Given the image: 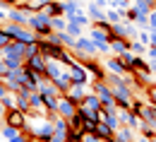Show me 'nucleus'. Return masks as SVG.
<instances>
[{"label":"nucleus","instance_id":"3c124183","mask_svg":"<svg viewBox=\"0 0 156 142\" xmlns=\"http://www.w3.org/2000/svg\"><path fill=\"white\" fill-rule=\"evenodd\" d=\"M2 20H7V12H5L2 7H0V22H2Z\"/></svg>","mask_w":156,"mask_h":142},{"label":"nucleus","instance_id":"f3484780","mask_svg":"<svg viewBox=\"0 0 156 142\" xmlns=\"http://www.w3.org/2000/svg\"><path fill=\"white\" fill-rule=\"evenodd\" d=\"M106 67H108L111 72H115V75H125V72H130V70L125 67V63L120 60L118 56H111V58H108V63H106Z\"/></svg>","mask_w":156,"mask_h":142},{"label":"nucleus","instance_id":"603ef678","mask_svg":"<svg viewBox=\"0 0 156 142\" xmlns=\"http://www.w3.org/2000/svg\"><path fill=\"white\" fill-rule=\"evenodd\" d=\"M149 67H151V72H156V60L151 63V65H149Z\"/></svg>","mask_w":156,"mask_h":142},{"label":"nucleus","instance_id":"72a5a7b5","mask_svg":"<svg viewBox=\"0 0 156 142\" xmlns=\"http://www.w3.org/2000/svg\"><path fill=\"white\" fill-rule=\"evenodd\" d=\"M82 29H84V27H79V24H75V22H67V29H65V31H67L70 36H75V39H77L79 34H82Z\"/></svg>","mask_w":156,"mask_h":142},{"label":"nucleus","instance_id":"49530a36","mask_svg":"<svg viewBox=\"0 0 156 142\" xmlns=\"http://www.w3.org/2000/svg\"><path fill=\"white\" fill-rule=\"evenodd\" d=\"M135 142H151V140H149L147 135H142V133H139V135H137V137H135Z\"/></svg>","mask_w":156,"mask_h":142},{"label":"nucleus","instance_id":"8fccbe9b","mask_svg":"<svg viewBox=\"0 0 156 142\" xmlns=\"http://www.w3.org/2000/svg\"><path fill=\"white\" fill-rule=\"evenodd\" d=\"M51 142H67V137H55V135H53V137H51Z\"/></svg>","mask_w":156,"mask_h":142},{"label":"nucleus","instance_id":"423d86ee","mask_svg":"<svg viewBox=\"0 0 156 142\" xmlns=\"http://www.w3.org/2000/svg\"><path fill=\"white\" fill-rule=\"evenodd\" d=\"M5 123H7V125H12V128L24 130V128H27V113L20 111L17 106H12V108H7V111H5Z\"/></svg>","mask_w":156,"mask_h":142},{"label":"nucleus","instance_id":"9d476101","mask_svg":"<svg viewBox=\"0 0 156 142\" xmlns=\"http://www.w3.org/2000/svg\"><path fill=\"white\" fill-rule=\"evenodd\" d=\"M70 80H72V84H87V80H89V72H87V67L82 65V63H75V65H70Z\"/></svg>","mask_w":156,"mask_h":142},{"label":"nucleus","instance_id":"6e6d98bb","mask_svg":"<svg viewBox=\"0 0 156 142\" xmlns=\"http://www.w3.org/2000/svg\"><path fill=\"white\" fill-rule=\"evenodd\" d=\"M151 142H156V137H151Z\"/></svg>","mask_w":156,"mask_h":142},{"label":"nucleus","instance_id":"ea45409f","mask_svg":"<svg viewBox=\"0 0 156 142\" xmlns=\"http://www.w3.org/2000/svg\"><path fill=\"white\" fill-rule=\"evenodd\" d=\"M82 142H101V137H98L96 133H84V135H82Z\"/></svg>","mask_w":156,"mask_h":142},{"label":"nucleus","instance_id":"4d7b16f0","mask_svg":"<svg viewBox=\"0 0 156 142\" xmlns=\"http://www.w3.org/2000/svg\"><path fill=\"white\" fill-rule=\"evenodd\" d=\"M60 2H67V0H60Z\"/></svg>","mask_w":156,"mask_h":142},{"label":"nucleus","instance_id":"e433bc0d","mask_svg":"<svg viewBox=\"0 0 156 142\" xmlns=\"http://www.w3.org/2000/svg\"><path fill=\"white\" fill-rule=\"evenodd\" d=\"M108 5H111V7H115V10H127V7L132 5V0H111Z\"/></svg>","mask_w":156,"mask_h":142},{"label":"nucleus","instance_id":"412c9836","mask_svg":"<svg viewBox=\"0 0 156 142\" xmlns=\"http://www.w3.org/2000/svg\"><path fill=\"white\" fill-rule=\"evenodd\" d=\"M67 70H70V67H67ZM53 84H55V87L60 89V94H65V92H67V89L72 87V80H70V72H62V75H58V77L53 80Z\"/></svg>","mask_w":156,"mask_h":142},{"label":"nucleus","instance_id":"13d9d810","mask_svg":"<svg viewBox=\"0 0 156 142\" xmlns=\"http://www.w3.org/2000/svg\"><path fill=\"white\" fill-rule=\"evenodd\" d=\"M108 2H111V0H108Z\"/></svg>","mask_w":156,"mask_h":142},{"label":"nucleus","instance_id":"bb28decb","mask_svg":"<svg viewBox=\"0 0 156 142\" xmlns=\"http://www.w3.org/2000/svg\"><path fill=\"white\" fill-rule=\"evenodd\" d=\"M118 58H120V60L125 63V67H127V70H130V67H132V65H135V60H137V53H132V51H125V53H120V56H118Z\"/></svg>","mask_w":156,"mask_h":142},{"label":"nucleus","instance_id":"393cba45","mask_svg":"<svg viewBox=\"0 0 156 142\" xmlns=\"http://www.w3.org/2000/svg\"><path fill=\"white\" fill-rule=\"evenodd\" d=\"M89 39L94 41V43H103V41H108V34H106V31H101L98 27H91V31H89Z\"/></svg>","mask_w":156,"mask_h":142},{"label":"nucleus","instance_id":"a211bd4d","mask_svg":"<svg viewBox=\"0 0 156 142\" xmlns=\"http://www.w3.org/2000/svg\"><path fill=\"white\" fill-rule=\"evenodd\" d=\"M87 15H89L91 24H94V22H101V20H106V12H103V7H101L98 2H91V5L87 7Z\"/></svg>","mask_w":156,"mask_h":142},{"label":"nucleus","instance_id":"1a4fd4ad","mask_svg":"<svg viewBox=\"0 0 156 142\" xmlns=\"http://www.w3.org/2000/svg\"><path fill=\"white\" fill-rule=\"evenodd\" d=\"M34 10H29L27 5L24 7H12L10 12H7V20L15 22V24H22V27H29V15H31Z\"/></svg>","mask_w":156,"mask_h":142},{"label":"nucleus","instance_id":"4468645a","mask_svg":"<svg viewBox=\"0 0 156 142\" xmlns=\"http://www.w3.org/2000/svg\"><path fill=\"white\" fill-rule=\"evenodd\" d=\"M29 104H31V116L48 113V111H46V104H43V96H41L39 89H34V92H31V96H29Z\"/></svg>","mask_w":156,"mask_h":142},{"label":"nucleus","instance_id":"c9c22d12","mask_svg":"<svg viewBox=\"0 0 156 142\" xmlns=\"http://www.w3.org/2000/svg\"><path fill=\"white\" fill-rule=\"evenodd\" d=\"M12 72V67H10V63L5 60V58H0V80H5L7 75Z\"/></svg>","mask_w":156,"mask_h":142},{"label":"nucleus","instance_id":"0eeeda50","mask_svg":"<svg viewBox=\"0 0 156 142\" xmlns=\"http://www.w3.org/2000/svg\"><path fill=\"white\" fill-rule=\"evenodd\" d=\"M79 104H75L67 94H60L58 96V116H62V118H72L75 113H77Z\"/></svg>","mask_w":156,"mask_h":142},{"label":"nucleus","instance_id":"f704fd0d","mask_svg":"<svg viewBox=\"0 0 156 142\" xmlns=\"http://www.w3.org/2000/svg\"><path fill=\"white\" fill-rule=\"evenodd\" d=\"M130 51L137 53V56H142V53H147V46H144L142 41H130Z\"/></svg>","mask_w":156,"mask_h":142},{"label":"nucleus","instance_id":"39448f33","mask_svg":"<svg viewBox=\"0 0 156 142\" xmlns=\"http://www.w3.org/2000/svg\"><path fill=\"white\" fill-rule=\"evenodd\" d=\"M62 51H65V46L53 43V41H48V39H39V53L43 58H55V60H60V53Z\"/></svg>","mask_w":156,"mask_h":142},{"label":"nucleus","instance_id":"864d4df0","mask_svg":"<svg viewBox=\"0 0 156 142\" xmlns=\"http://www.w3.org/2000/svg\"><path fill=\"white\" fill-rule=\"evenodd\" d=\"M101 142H113V137H108V140H101Z\"/></svg>","mask_w":156,"mask_h":142},{"label":"nucleus","instance_id":"aec40b11","mask_svg":"<svg viewBox=\"0 0 156 142\" xmlns=\"http://www.w3.org/2000/svg\"><path fill=\"white\" fill-rule=\"evenodd\" d=\"M94 133H96L101 140H108V137H113V135H115V130H113L106 121H96V130H94Z\"/></svg>","mask_w":156,"mask_h":142},{"label":"nucleus","instance_id":"4be33fe9","mask_svg":"<svg viewBox=\"0 0 156 142\" xmlns=\"http://www.w3.org/2000/svg\"><path fill=\"white\" fill-rule=\"evenodd\" d=\"M43 12H46L48 17H60V15H65V10H62V2H60V0H51V2L43 7Z\"/></svg>","mask_w":156,"mask_h":142},{"label":"nucleus","instance_id":"ddd939ff","mask_svg":"<svg viewBox=\"0 0 156 142\" xmlns=\"http://www.w3.org/2000/svg\"><path fill=\"white\" fill-rule=\"evenodd\" d=\"M46 63H48V58H43L41 53H36V56H29L27 58V67H31L34 72H39V75H46Z\"/></svg>","mask_w":156,"mask_h":142},{"label":"nucleus","instance_id":"58836bf2","mask_svg":"<svg viewBox=\"0 0 156 142\" xmlns=\"http://www.w3.org/2000/svg\"><path fill=\"white\" fill-rule=\"evenodd\" d=\"M36 53H39V41L27 43V58H29V56H36Z\"/></svg>","mask_w":156,"mask_h":142},{"label":"nucleus","instance_id":"dca6fc26","mask_svg":"<svg viewBox=\"0 0 156 142\" xmlns=\"http://www.w3.org/2000/svg\"><path fill=\"white\" fill-rule=\"evenodd\" d=\"M125 51H130V39H111V53L113 56H120V53H125Z\"/></svg>","mask_w":156,"mask_h":142},{"label":"nucleus","instance_id":"6e6552de","mask_svg":"<svg viewBox=\"0 0 156 142\" xmlns=\"http://www.w3.org/2000/svg\"><path fill=\"white\" fill-rule=\"evenodd\" d=\"M132 111H137V113H139V118H142L144 123L156 125V106H154V104H139V101H135Z\"/></svg>","mask_w":156,"mask_h":142},{"label":"nucleus","instance_id":"37998d69","mask_svg":"<svg viewBox=\"0 0 156 142\" xmlns=\"http://www.w3.org/2000/svg\"><path fill=\"white\" fill-rule=\"evenodd\" d=\"M149 34H151V31H139V34H137V39L142 41L144 46H149Z\"/></svg>","mask_w":156,"mask_h":142},{"label":"nucleus","instance_id":"c756f323","mask_svg":"<svg viewBox=\"0 0 156 142\" xmlns=\"http://www.w3.org/2000/svg\"><path fill=\"white\" fill-rule=\"evenodd\" d=\"M67 123H70V128H75V130H84V128H82V125H84V116H82L79 111L72 118H67Z\"/></svg>","mask_w":156,"mask_h":142},{"label":"nucleus","instance_id":"c85d7f7f","mask_svg":"<svg viewBox=\"0 0 156 142\" xmlns=\"http://www.w3.org/2000/svg\"><path fill=\"white\" fill-rule=\"evenodd\" d=\"M139 133H142V135H147V137L151 140V137H156V125H151V123H144V121H142V125H139Z\"/></svg>","mask_w":156,"mask_h":142},{"label":"nucleus","instance_id":"f8f14e48","mask_svg":"<svg viewBox=\"0 0 156 142\" xmlns=\"http://www.w3.org/2000/svg\"><path fill=\"white\" fill-rule=\"evenodd\" d=\"M82 65L87 67V72H89V75H94V82H96V80H106V77H108V75H106V70H103V65H101V63H96L94 58L84 60Z\"/></svg>","mask_w":156,"mask_h":142},{"label":"nucleus","instance_id":"f257e3e1","mask_svg":"<svg viewBox=\"0 0 156 142\" xmlns=\"http://www.w3.org/2000/svg\"><path fill=\"white\" fill-rule=\"evenodd\" d=\"M5 34H10V39L22 41V43H31V41H39V34L31 29V27H22V24H15V22H7L0 27Z\"/></svg>","mask_w":156,"mask_h":142},{"label":"nucleus","instance_id":"6ab92c4d","mask_svg":"<svg viewBox=\"0 0 156 142\" xmlns=\"http://www.w3.org/2000/svg\"><path fill=\"white\" fill-rule=\"evenodd\" d=\"M65 94H67V96H70L75 104H79L82 99H84V94H87V87H84V84H72V87H70Z\"/></svg>","mask_w":156,"mask_h":142},{"label":"nucleus","instance_id":"4c0bfd02","mask_svg":"<svg viewBox=\"0 0 156 142\" xmlns=\"http://www.w3.org/2000/svg\"><path fill=\"white\" fill-rule=\"evenodd\" d=\"M82 128H84V133H94V130H96V121H94V118H84V125H82Z\"/></svg>","mask_w":156,"mask_h":142},{"label":"nucleus","instance_id":"20e7f679","mask_svg":"<svg viewBox=\"0 0 156 142\" xmlns=\"http://www.w3.org/2000/svg\"><path fill=\"white\" fill-rule=\"evenodd\" d=\"M94 92H96L98 99H101V106H118L115 94H113L111 84H108L106 80H96V82H94Z\"/></svg>","mask_w":156,"mask_h":142},{"label":"nucleus","instance_id":"09e8293b","mask_svg":"<svg viewBox=\"0 0 156 142\" xmlns=\"http://www.w3.org/2000/svg\"><path fill=\"white\" fill-rule=\"evenodd\" d=\"M149 46H156V31H151V34H149Z\"/></svg>","mask_w":156,"mask_h":142},{"label":"nucleus","instance_id":"a18cd8bd","mask_svg":"<svg viewBox=\"0 0 156 142\" xmlns=\"http://www.w3.org/2000/svg\"><path fill=\"white\" fill-rule=\"evenodd\" d=\"M147 53H149V58H151V60H156V46H149V48H147Z\"/></svg>","mask_w":156,"mask_h":142},{"label":"nucleus","instance_id":"7ed1b4c3","mask_svg":"<svg viewBox=\"0 0 156 142\" xmlns=\"http://www.w3.org/2000/svg\"><path fill=\"white\" fill-rule=\"evenodd\" d=\"M96 53H98V51H96V43L89 39V36H77V41H75V56H77L79 63L94 58Z\"/></svg>","mask_w":156,"mask_h":142},{"label":"nucleus","instance_id":"473e14b6","mask_svg":"<svg viewBox=\"0 0 156 142\" xmlns=\"http://www.w3.org/2000/svg\"><path fill=\"white\" fill-rule=\"evenodd\" d=\"M82 135H84V130L70 128V130H67V142H82Z\"/></svg>","mask_w":156,"mask_h":142},{"label":"nucleus","instance_id":"2f4dec72","mask_svg":"<svg viewBox=\"0 0 156 142\" xmlns=\"http://www.w3.org/2000/svg\"><path fill=\"white\" fill-rule=\"evenodd\" d=\"M48 2H51V0H27V7L36 12V10H43V7L48 5Z\"/></svg>","mask_w":156,"mask_h":142},{"label":"nucleus","instance_id":"9b49d317","mask_svg":"<svg viewBox=\"0 0 156 142\" xmlns=\"http://www.w3.org/2000/svg\"><path fill=\"white\" fill-rule=\"evenodd\" d=\"M79 108H84V111H101L103 106H101V99H98L96 92H87L84 99L79 101Z\"/></svg>","mask_w":156,"mask_h":142},{"label":"nucleus","instance_id":"f03ea898","mask_svg":"<svg viewBox=\"0 0 156 142\" xmlns=\"http://www.w3.org/2000/svg\"><path fill=\"white\" fill-rule=\"evenodd\" d=\"M29 27L39 34V39H46V36L53 31V27H51V17H48L43 10H36V12L29 15Z\"/></svg>","mask_w":156,"mask_h":142},{"label":"nucleus","instance_id":"7c9ffc66","mask_svg":"<svg viewBox=\"0 0 156 142\" xmlns=\"http://www.w3.org/2000/svg\"><path fill=\"white\" fill-rule=\"evenodd\" d=\"M62 10H65V15H72V12L82 10V5H79L77 0H67V2H62Z\"/></svg>","mask_w":156,"mask_h":142},{"label":"nucleus","instance_id":"5701e85b","mask_svg":"<svg viewBox=\"0 0 156 142\" xmlns=\"http://www.w3.org/2000/svg\"><path fill=\"white\" fill-rule=\"evenodd\" d=\"M65 20L67 22H75V24H79V27H87L89 24V15H84V10H77V12H72V15H65Z\"/></svg>","mask_w":156,"mask_h":142},{"label":"nucleus","instance_id":"b1692460","mask_svg":"<svg viewBox=\"0 0 156 142\" xmlns=\"http://www.w3.org/2000/svg\"><path fill=\"white\" fill-rule=\"evenodd\" d=\"M106 20L111 22V24H118V22L125 20V10H115V7H111L108 12H106Z\"/></svg>","mask_w":156,"mask_h":142},{"label":"nucleus","instance_id":"79ce46f5","mask_svg":"<svg viewBox=\"0 0 156 142\" xmlns=\"http://www.w3.org/2000/svg\"><path fill=\"white\" fill-rule=\"evenodd\" d=\"M7 94H10V89H7V84H5V80H0V101H2V99H5Z\"/></svg>","mask_w":156,"mask_h":142},{"label":"nucleus","instance_id":"cd10ccee","mask_svg":"<svg viewBox=\"0 0 156 142\" xmlns=\"http://www.w3.org/2000/svg\"><path fill=\"white\" fill-rule=\"evenodd\" d=\"M0 133H2V137H5V140L12 142L15 137H17V135H20V128H12V125H7V123H5V128H2Z\"/></svg>","mask_w":156,"mask_h":142},{"label":"nucleus","instance_id":"a19ab883","mask_svg":"<svg viewBox=\"0 0 156 142\" xmlns=\"http://www.w3.org/2000/svg\"><path fill=\"white\" fill-rule=\"evenodd\" d=\"M149 29H151V31H156V7L149 12Z\"/></svg>","mask_w":156,"mask_h":142},{"label":"nucleus","instance_id":"de8ad7c7","mask_svg":"<svg viewBox=\"0 0 156 142\" xmlns=\"http://www.w3.org/2000/svg\"><path fill=\"white\" fill-rule=\"evenodd\" d=\"M5 111H7V108H5V104H2V101H0V123H2V121H5Z\"/></svg>","mask_w":156,"mask_h":142},{"label":"nucleus","instance_id":"5fc2aeb1","mask_svg":"<svg viewBox=\"0 0 156 142\" xmlns=\"http://www.w3.org/2000/svg\"><path fill=\"white\" fill-rule=\"evenodd\" d=\"M0 5H5V0H0Z\"/></svg>","mask_w":156,"mask_h":142},{"label":"nucleus","instance_id":"c03bdc74","mask_svg":"<svg viewBox=\"0 0 156 142\" xmlns=\"http://www.w3.org/2000/svg\"><path fill=\"white\" fill-rule=\"evenodd\" d=\"M147 94H149V104H154V106H156V87H149Z\"/></svg>","mask_w":156,"mask_h":142},{"label":"nucleus","instance_id":"a878e982","mask_svg":"<svg viewBox=\"0 0 156 142\" xmlns=\"http://www.w3.org/2000/svg\"><path fill=\"white\" fill-rule=\"evenodd\" d=\"M51 27H53V31H65V29H67V20H65V15H60V17H51Z\"/></svg>","mask_w":156,"mask_h":142},{"label":"nucleus","instance_id":"2eb2a0df","mask_svg":"<svg viewBox=\"0 0 156 142\" xmlns=\"http://www.w3.org/2000/svg\"><path fill=\"white\" fill-rule=\"evenodd\" d=\"M135 130L132 128H127V125H120L115 130V135H113V142H135Z\"/></svg>","mask_w":156,"mask_h":142}]
</instances>
